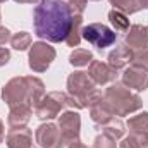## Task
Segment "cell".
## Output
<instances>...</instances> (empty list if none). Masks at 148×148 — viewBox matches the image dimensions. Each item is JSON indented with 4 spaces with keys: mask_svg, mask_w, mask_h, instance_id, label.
I'll return each mask as SVG.
<instances>
[{
    "mask_svg": "<svg viewBox=\"0 0 148 148\" xmlns=\"http://www.w3.org/2000/svg\"><path fill=\"white\" fill-rule=\"evenodd\" d=\"M10 45L16 50H26L28 47H31V35L26 31H19L14 36H10Z\"/></svg>",
    "mask_w": 148,
    "mask_h": 148,
    "instance_id": "23",
    "label": "cell"
},
{
    "mask_svg": "<svg viewBox=\"0 0 148 148\" xmlns=\"http://www.w3.org/2000/svg\"><path fill=\"white\" fill-rule=\"evenodd\" d=\"M66 107H67V95L62 91H52L38 102V105L35 107V115L41 121H50L55 119Z\"/></svg>",
    "mask_w": 148,
    "mask_h": 148,
    "instance_id": "5",
    "label": "cell"
},
{
    "mask_svg": "<svg viewBox=\"0 0 148 148\" xmlns=\"http://www.w3.org/2000/svg\"><path fill=\"white\" fill-rule=\"evenodd\" d=\"M55 59V48L47 41H36L29 50V67L35 73H45Z\"/></svg>",
    "mask_w": 148,
    "mask_h": 148,
    "instance_id": "7",
    "label": "cell"
},
{
    "mask_svg": "<svg viewBox=\"0 0 148 148\" xmlns=\"http://www.w3.org/2000/svg\"><path fill=\"white\" fill-rule=\"evenodd\" d=\"M81 38H84L88 43H91L98 50H103V48H107V47L115 43L117 33L114 29H110L107 24L91 23V24H88V26H84L81 29Z\"/></svg>",
    "mask_w": 148,
    "mask_h": 148,
    "instance_id": "6",
    "label": "cell"
},
{
    "mask_svg": "<svg viewBox=\"0 0 148 148\" xmlns=\"http://www.w3.org/2000/svg\"><path fill=\"white\" fill-rule=\"evenodd\" d=\"M100 127L103 129L105 134H109V136L115 138V140L122 138V134H124V131H126V129H124V122H122L121 119H115V117H112L109 122L102 124Z\"/></svg>",
    "mask_w": 148,
    "mask_h": 148,
    "instance_id": "21",
    "label": "cell"
},
{
    "mask_svg": "<svg viewBox=\"0 0 148 148\" xmlns=\"http://www.w3.org/2000/svg\"><path fill=\"white\" fill-rule=\"evenodd\" d=\"M7 41H10V31L3 26H0V47L5 45Z\"/></svg>",
    "mask_w": 148,
    "mask_h": 148,
    "instance_id": "29",
    "label": "cell"
},
{
    "mask_svg": "<svg viewBox=\"0 0 148 148\" xmlns=\"http://www.w3.org/2000/svg\"><path fill=\"white\" fill-rule=\"evenodd\" d=\"M90 115H91V121L100 127L102 124H105V122H109L112 117H114V114L110 112V109L107 107V103L103 102V98H100L98 102H95L91 107H90Z\"/></svg>",
    "mask_w": 148,
    "mask_h": 148,
    "instance_id": "16",
    "label": "cell"
},
{
    "mask_svg": "<svg viewBox=\"0 0 148 148\" xmlns=\"http://www.w3.org/2000/svg\"><path fill=\"white\" fill-rule=\"evenodd\" d=\"M33 23L38 38L52 43L66 41L73 26V12L67 0H41L35 7Z\"/></svg>",
    "mask_w": 148,
    "mask_h": 148,
    "instance_id": "1",
    "label": "cell"
},
{
    "mask_svg": "<svg viewBox=\"0 0 148 148\" xmlns=\"http://www.w3.org/2000/svg\"><path fill=\"white\" fill-rule=\"evenodd\" d=\"M67 3L71 7V12H74V14H83L88 2L86 0H67Z\"/></svg>",
    "mask_w": 148,
    "mask_h": 148,
    "instance_id": "25",
    "label": "cell"
},
{
    "mask_svg": "<svg viewBox=\"0 0 148 148\" xmlns=\"http://www.w3.org/2000/svg\"><path fill=\"white\" fill-rule=\"evenodd\" d=\"M110 5L114 9L127 14H134L141 9H148V0H110Z\"/></svg>",
    "mask_w": 148,
    "mask_h": 148,
    "instance_id": "17",
    "label": "cell"
},
{
    "mask_svg": "<svg viewBox=\"0 0 148 148\" xmlns=\"http://www.w3.org/2000/svg\"><path fill=\"white\" fill-rule=\"evenodd\" d=\"M95 2H98V0H95Z\"/></svg>",
    "mask_w": 148,
    "mask_h": 148,
    "instance_id": "33",
    "label": "cell"
},
{
    "mask_svg": "<svg viewBox=\"0 0 148 148\" xmlns=\"http://www.w3.org/2000/svg\"><path fill=\"white\" fill-rule=\"evenodd\" d=\"M60 148H88V147H86V145H83V143L79 141V138H77V140H73V141L60 143Z\"/></svg>",
    "mask_w": 148,
    "mask_h": 148,
    "instance_id": "28",
    "label": "cell"
},
{
    "mask_svg": "<svg viewBox=\"0 0 148 148\" xmlns=\"http://www.w3.org/2000/svg\"><path fill=\"white\" fill-rule=\"evenodd\" d=\"M119 148H148V138L138 133H131L127 138L122 140Z\"/></svg>",
    "mask_w": 148,
    "mask_h": 148,
    "instance_id": "22",
    "label": "cell"
},
{
    "mask_svg": "<svg viewBox=\"0 0 148 148\" xmlns=\"http://www.w3.org/2000/svg\"><path fill=\"white\" fill-rule=\"evenodd\" d=\"M5 141L9 148H36L33 145V131L28 127H12Z\"/></svg>",
    "mask_w": 148,
    "mask_h": 148,
    "instance_id": "12",
    "label": "cell"
},
{
    "mask_svg": "<svg viewBox=\"0 0 148 148\" xmlns=\"http://www.w3.org/2000/svg\"><path fill=\"white\" fill-rule=\"evenodd\" d=\"M57 126H59L60 136H62V141L60 143L77 140L79 138V129H81V117H79V114L74 110V109H69V110L60 114Z\"/></svg>",
    "mask_w": 148,
    "mask_h": 148,
    "instance_id": "9",
    "label": "cell"
},
{
    "mask_svg": "<svg viewBox=\"0 0 148 148\" xmlns=\"http://www.w3.org/2000/svg\"><path fill=\"white\" fill-rule=\"evenodd\" d=\"M43 97H45V84L41 79L33 76L14 77L5 84L2 91V98L9 107L29 105L35 109Z\"/></svg>",
    "mask_w": 148,
    "mask_h": 148,
    "instance_id": "2",
    "label": "cell"
},
{
    "mask_svg": "<svg viewBox=\"0 0 148 148\" xmlns=\"http://www.w3.org/2000/svg\"><path fill=\"white\" fill-rule=\"evenodd\" d=\"M109 19H110L112 26L115 28L114 31L117 33H122V31H127L129 29V19H127V16L124 14V12H121V10H117V9H112L110 12H109Z\"/></svg>",
    "mask_w": 148,
    "mask_h": 148,
    "instance_id": "19",
    "label": "cell"
},
{
    "mask_svg": "<svg viewBox=\"0 0 148 148\" xmlns=\"http://www.w3.org/2000/svg\"><path fill=\"white\" fill-rule=\"evenodd\" d=\"M3 138H5V129H3V124H2V121H0V143L3 141Z\"/></svg>",
    "mask_w": 148,
    "mask_h": 148,
    "instance_id": "30",
    "label": "cell"
},
{
    "mask_svg": "<svg viewBox=\"0 0 148 148\" xmlns=\"http://www.w3.org/2000/svg\"><path fill=\"white\" fill-rule=\"evenodd\" d=\"M9 59H10V50L5 47H0V67L5 66L9 62Z\"/></svg>",
    "mask_w": 148,
    "mask_h": 148,
    "instance_id": "27",
    "label": "cell"
},
{
    "mask_svg": "<svg viewBox=\"0 0 148 148\" xmlns=\"http://www.w3.org/2000/svg\"><path fill=\"white\" fill-rule=\"evenodd\" d=\"M14 2H17V3H36L38 0H14Z\"/></svg>",
    "mask_w": 148,
    "mask_h": 148,
    "instance_id": "31",
    "label": "cell"
},
{
    "mask_svg": "<svg viewBox=\"0 0 148 148\" xmlns=\"http://www.w3.org/2000/svg\"><path fill=\"white\" fill-rule=\"evenodd\" d=\"M103 102L107 103V107L110 109V112L114 115H127L133 114L138 109H141L143 102L140 98V95L133 93L126 84L122 83H114L112 86H109L105 90V93L102 95Z\"/></svg>",
    "mask_w": 148,
    "mask_h": 148,
    "instance_id": "3",
    "label": "cell"
},
{
    "mask_svg": "<svg viewBox=\"0 0 148 148\" xmlns=\"http://www.w3.org/2000/svg\"><path fill=\"white\" fill-rule=\"evenodd\" d=\"M67 93L76 102L77 109L91 107L95 102L102 98V91L95 88V83L91 81L88 73H81V71L73 73L67 77Z\"/></svg>",
    "mask_w": 148,
    "mask_h": 148,
    "instance_id": "4",
    "label": "cell"
},
{
    "mask_svg": "<svg viewBox=\"0 0 148 148\" xmlns=\"http://www.w3.org/2000/svg\"><path fill=\"white\" fill-rule=\"evenodd\" d=\"M122 84H126L129 90L143 91L148 88V67L143 64L133 62L129 67L124 69L122 73Z\"/></svg>",
    "mask_w": 148,
    "mask_h": 148,
    "instance_id": "8",
    "label": "cell"
},
{
    "mask_svg": "<svg viewBox=\"0 0 148 148\" xmlns=\"http://www.w3.org/2000/svg\"><path fill=\"white\" fill-rule=\"evenodd\" d=\"M93 148H115V138H112L109 134L102 133L95 138V145Z\"/></svg>",
    "mask_w": 148,
    "mask_h": 148,
    "instance_id": "24",
    "label": "cell"
},
{
    "mask_svg": "<svg viewBox=\"0 0 148 148\" xmlns=\"http://www.w3.org/2000/svg\"><path fill=\"white\" fill-rule=\"evenodd\" d=\"M134 62V52L127 47V45H122V47H117L114 52L109 53V59H107V64L114 67L115 71L119 69H126L127 64H133Z\"/></svg>",
    "mask_w": 148,
    "mask_h": 148,
    "instance_id": "14",
    "label": "cell"
},
{
    "mask_svg": "<svg viewBox=\"0 0 148 148\" xmlns=\"http://www.w3.org/2000/svg\"><path fill=\"white\" fill-rule=\"evenodd\" d=\"M88 76L91 77V81L95 84H109L112 81H115L117 71L110 67L107 62L102 60H91L90 67H88Z\"/></svg>",
    "mask_w": 148,
    "mask_h": 148,
    "instance_id": "11",
    "label": "cell"
},
{
    "mask_svg": "<svg viewBox=\"0 0 148 148\" xmlns=\"http://www.w3.org/2000/svg\"><path fill=\"white\" fill-rule=\"evenodd\" d=\"M126 45L133 52H140L148 48V26L133 24L126 35Z\"/></svg>",
    "mask_w": 148,
    "mask_h": 148,
    "instance_id": "13",
    "label": "cell"
},
{
    "mask_svg": "<svg viewBox=\"0 0 148 148\" xmlns=\"http://www.w3.org/2000/svg\"><path fill=\"white\" fill-rule=\"evenodd\" d=\"M134 62L143 64V66H147L148 67V48L140 50V52H134Z\"/></svg>",
    "mask_w": 148,
    "mask_h": 148,
    "instance_id": "26",
    "label": "cell"
},
{
    "mask_svg": "<svg viewBox=\"0 0 148 148\" xmlns=\"http://www.w3.org/2000/svg\"><path fill=\"white\" fill-rule=\"evenodd\" d=\"M127 127L131 129V133H138V134H143L148 138V112L133 115L127 121Z\"/></svg>",
    "mask_w": 148,
    "mask_h": 148,
    "instance_id": "18",
    "label": "cell"
},
{
    "mask_svg": "<svg viewBox=\"0 0 148 148\" xmlns=\"http://www.w3.org/2000/svg\"><path fill=\"white\" fill-rule=\"evenodd\" d=\"M91 60H93V53L90 50H84V48H74V52L69 55V62L74 67L88 66Z\"/></svg>",
    "mask_w": 148,
    "mask_h": 148,
    "instance_id": "20",
    "label": "cell"
},
{
    "mask_svg": "<svg viewBox=\"0 0 148 148\" xmlns=\"http://www.w3.org/2000/svg\"><path fill=\"white\" fill-rule=\"evenodd\" d=\"M2 2H5V0H0V3H2Z\"/></svg>",
    "mask_w": 148,
    "mask_h": 148,
    "instance_id": "32",
    "label": "cell"
},
{
    "mask_svg": "<svg viewBox=\"0 0 148 148\" xmlns=\"http://www.w3.org/2000/svg\"><path fill=\"white\" fill-rule=\"evenodd\" d=\"M35 140L41 148H60V129L59 126L47 122V124H40L35 131Z\"/></svg>",
    "mask_w": 148,
    "mask_h": 148,
    "instance_id": "10",
    "label": "cell"
},
{
    "mask_svg": "<svg viewBox=\"0 0 148 148\" xmlns=\"http://www.w3.org/2000/svg\"><path fill=\"white\" fill-rule=\"evenodd\" d=\"M31 115H33V107H29V105H16V107H10L7 122H9L10 127H24L29 122Z\"/></svg>",
    "mask_w": 148,
    "mask_h": 148,
    "instance_id": "15",
    "label": "cell"
}]
</instances>
